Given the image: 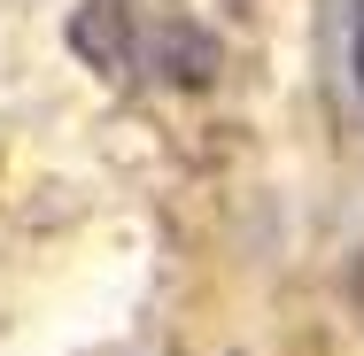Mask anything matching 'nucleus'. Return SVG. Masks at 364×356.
Listing matches in <instances>:
<instances>
[{"label":"nucleus","mask_w":364,"mask_h":356,"mask_svg":"<svg viewBox=\"0 0 364 356\" xmlns=\"http://www.w3.org/2000/svg\"><path fill=\"white\" fill-rule=\"evenodd\" d=\"M357 77H364V39H357Z\"/></svg>","instance_id":"f257e3e1"}]
</instances>
